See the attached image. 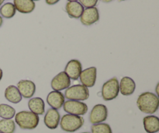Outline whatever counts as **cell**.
I'll return each instance as SVG.
<instances>
[{
  "label": "cell",
  "instance_id": "obj_23",
  "mask_svg": "<svg viewBox=\"0 0 159 133\" xmlns=\"http://www.w3.org/2000/svg\"><path fill=\"white\" fill-rule=\"evenodd\" d=\"M15 130L16 125L12 119L0 120V132L13 133Z\"/></svg>",
  "mask_w": 159,
  "mask_h": 133
},
{
  "label": "cell",
  "instance_id": "obj_24",
  "mask_svg": "<svg viewBox=\"0 0 159 133\" xmlns=\"http://www.w3.org/2000/svg\"><path fill=\"white\" fill-rule=\"evenodd\" d=\"M92 133H113L110 125L107 123L95 124L91 128Z\"/></svg>",
  "mask_w": 159,
  "mask_h": 133
},
{
  "label": "cell",
  "instance_id": "obj_15",
  "mask_svg": "<svg viewBox=\"0 0 159 133\" xmlns=\"http://www.w3.org/2000/svg\"><path fill=\"white\" fill-rule=\"evenodd\" d=\"M120 92L124 96H130L134 93L136 90V83L133 79L128 76H125L121 79L119 83Z\"/></svg>",
  "mask_w": 159,
  "mask_h": 133
},
{
  "label": "cell",
  "instance_id": "obj_7",
  "mask_svg": "<svg viewBox=\"0 0 159 133\" xmlns=\"http://www.w3.org/2000/svg\"><path fill=\"white\" fill-rule=\"evenodd\" d=\"M108 110L104 104H96L92 109L89 115V121L92 124H99L107 120Z\"/></svg>",
  "mask_w": 159,
  "mask_h": 133
},
{
  "label": "cell",
  "instance_id": "obj_27",
  "mask_svg": "<svg viewBox=\"0 0 159 133\" xmlns=\"http://www.w3.org/2000/svg\"><path fill=\"white\" fill-rule=\"evenodd\" d=\"M2 76H3V72L2 70L0 69V81H1L2 79Z\"/></svg>",
  "mask_w": 159,
  "mask_h": 133
},
{
  "label": "cell",
  "instance_id": "obj_4",
  "mask_svg": "<svg viewBox=\"0 0 159 133\" xmlns=\"http://www.w3.org/2000/svg\"><path fill=\"white\" fill-rule=\"evenodd\" d=\"M65 97L70 101H85L89 97V90L82 84L73 85L66 89Z\"/></svg>",
  "mask_w": 159,
  "mask_h": 133
},
{
  "label": "cell",
  "instance_id": "obj_13",
  "mask_svg": "<svg viewBox=\"0 0 159 133\" xmlns=\"http://www.w3.org/2000/svg\"><path fill=\"white\" fill-rule=\"evenodd\" d=\"M65 101V95L61 91L53 90V91L50 92L47 97L48 104H49V106H51V108L55 109V110L60 109L63 106Z\"/></svg>",
  "mask_w": 159,
  "mask_h": 133
},
{
  "label": "cell",
  "instance_id": "obj_26",
  "mask_svg": "<svg viewBox=\"0 0 159 133\" xmlns=\"http://www.w3.org/2000/svg\"><path fill=\"white\" fill-rule=\"evenodd\" d=\"M59 1H60V0H45L47 4L50 5V6H52V5L56 4V3L58 2Z\"/></svg>",
  "mask_w": 159,
  "mask_h": 133
},
{
  "label": "cell",
  "instance_id": "obj_2",
  "mask_svg": "<svg viewBox=\"0 0 159 133\" xmlns=\"http://www.w3.org/2000/svg\"><path fill=\"white\" fill-rule=\"evenodd\" d=\"M15 121L22 129H34L39 124V116L31 112H18L15 115Z\"/></svg>",
  "mask_w": 159,
  "mask_h": 133
},
{
  "label": "cell",
  "instance_id": "obj_29",
  "mask_svg": "<svg viewBox=\"0 0 159 133\" xmlns=\"http://www.w3.org/2000/svg\"><path fill=\"white\" fill-rule=\"evenodd\" d=\"M101 1L103 2L108 3V2H111L113 1V0H101Z\"/></svg>",
  "mask_w": 159,
  "mask_h": 133
},
{
  "label": "cell",
  "instance_id": "obj_34",
  "mask_svg": "<svg viewBox=\"0 0 159 133\" xmlns=\"http://www.w3.org/2000/svg\"><path fill=\"white\" fill-rule=\"evenodd\" d=\"M33 1H34H34H40V0H33Z\"/></svg>",
  "mask_w": 159,
  "mask_h": 133
},
{
  "label": "cell",
  "instance_id": "obj_11",
  "mask_svg": "<svg viewBox=\"0 0 159 133\" xmlns=\"http://www.w3.org/2000/svg\"><path fill=\"white\" fill-rule=\"evenodd\" d=\"M82 71L81 62L77 59H71L67 63L65 69V73L72 80H77Z\"/></svg>",
  "mask_w": 159,
  "mask_h": 133
},
{
  "label": "cell",
  "instance_id": "obj_1",
  "mask_svg": "<svg viewBox=\"0 0 159 133\" xmlns=\"http://www.w3.org/2000/svg\"><path fill=\"white\" fill-rule=\"evenodd\" d=\"M137 105L143 113L154 114L158 111L159 107L158 97L151 92H144L138 97Z\"/></svg>",
  "mask_w": 159,
  "mask_h": 133
},
{
  "label": "cell",
  "instance_id": "obj_22",
  "mask_svg": "<svg viewBox=\"0 0 159 133\" xmlns=\"http://www.w3.org/2000/svg\"><path fill=\"white\" fill-rule=\"evenodd\" d=\"M16 115V111L11 106L6 104H0V118L2 119H12Z\"/></svg>",
  "mask_w": 159,
  "mask_h": 133
},
{
  "label": "cell",
  "instance_id": "obj_8",
  "mask_svg": "<svg viewBox=\"0 0 159 133\" xmlns=\"http://www.w3.org/2000/svg\"><path fill=\"white\" fill-rule=\"evenodd\" d=\"M79 79L82 83V85L85 86L87 88L93 87L97 79V69L93 66L82 70Z\"/></svg>",
  "mask_w": 159,
  "mask_h": 133
},
{
  "label": "cell",
  "instance_id": "obj_14",
  "mask_svg": "<svg viewBox=\"0 0 159 133\" xmlns=\"http://www.w3.org/2000/svg\"><path fill=\"white\" fill-rule=\"evenodd\" d=\"M60 114L57 112V110L51 108L48 110L47 113L45 114L44 116V124L48 129H57V126L60 123Z\"/></svg>",
  "mask_w": 159,
  "mask_h": 133
},
{
  "label": "cell",
  "instance_id": "obj_30",
  "mask_svg": "<svg viewBox=\"0 0 159 133\" xmlns=\"http://www.w3.org/2000/svg\"><path fill=\"white\" fill-rule=\"evenodd\" d=\"M158 87H159V83L157 84V86H156V94H157V96H158V95H159V93H158Z\"/></svg>",
  "mask_w": 159,
  "mask_h": 133
},
{
  "label": "cell",
  "instance_id": "obj_17",
  "mask_svg": "<svg viewBox=\"0 0 159 133\" xmlns=\"http://www.w3.org/2000/svg\"><path fill=\"white\" fill-rule=\"evenodd\" d=\"M65 10L71 18L79 19L84 11V7L78 1L68 2L65 6Z\"/></svg>",
  "mask_w": 159,
  "mask_h": 133
},
{
  "label": "cell",
  "instance_id": "obj_18",
  "mask_svg": "<svg viewBox=\"0 0 159 133\" xmlns=\"http://www.w3.org/2000/svg\"><path fill=\"white\" fill-rule=\"evenodd\" d=\"M144 130L148 133H156L159 131V119L158 117L149 115L143 120Z\"/></svg>",
  "mask_w": 159,
  "mask_h": 133
},
{
  "label": "cell",
  "instance_id": "obj_19",
  "mask_svg": "<svg viewBox=\"0 0 159 133\" xmlns=\"http://www.w3.org/2000/svg\"><path fill=\"white\" fill-rule=\"evenodd\" d=\"M28 107L31 112L37 115H42L45 112V104L40 97L31 98L28 102Z\"/></svg>",
  "mask_w": 159,
  "mask_h": 133
},
{
  "label": "cell",
  "instance_id": "obj_21",
  "mask_svg": "<svg viewBox=\"0 0 159 133\" xmlns=\"http://www.w3.org/2000/svg\"><path fill=\"white\" fill-rule=\"evenodd\" d=\"M16 8L13 3L6 2L0 7V15L2 17L6 19H11L15 16Z\"/></svg>",
  "mask_w": 159,
  "mask_h": 133
},
{
  "label": "cell",
  "instance_id": "obj_33",
  "mask_svg": "<svg viewBox=\"0 0 159 133\" xmlns=\"http://www.w3.org/2000/svg\"><path fill=\"white\" fill-rule=\"evenodd\" d=\"M118 1H120V2H122V1H126V0H118Z\"/></svg>",
  "mask_w": 159,
  "mask_h": 133
},
{
  "label": "cell",
  "instance_id": "obj_9",
  "mask_svg": "<svg viewBox=\"0 0 159 133\" xmlns=\"http://www.w3.org/2000/svg\"><path fill=\"white\" fill-rule=\"evenodd\" d=\"M51 86L53 90H56V91L66 90L71 86V79L68 77V75L65 72H61L53 78Z\"/></svg>",
  "mask_w": 159,
  "mask_h": 133
},
{
  "label": "cell",
  "instance_id": "obj_36",
  "mask_svg": "<svg viewBox=\"0 0 159 133\" xmlns=\"http://www.w3.org/2000/svg\"><path fill=\"white\" fill-rule=\"evenodd\" d=\"M0 133H2V132H0Z\"/></svg>",
  "mask_w": 159,
  "mask_h": 133
},
{
  "label": "cell",
  "instance_id": "obj_32",
  "mask_svg": "<svg viewBox=\"0 0 159 133\" xmlns=\"http://www.w3.org/2000/svg\"><path fill=\"white\" fill-rule=\"evenodd\" d=\"M68 2H75V1H77V0H68Z\"/></svg>",
  "mask_w": 159,
  "mask_h": 133
},
{
  "label": "cell",
  "instance_id": "obj_20",
  "mask_svg": "<svg viewBox=\"0 0 159 133\" xmlns=\"http://www.w3.org/2000/svg\"><path fill=\"white\" fill-rule=\"evenodd\" d=\"M5 97L12 104H18L22 101V96L16 86L10 85L5 90Z\"/></svg>",
  "mask_w": 159,
  "mask_h": 133
},
{
  "label": "cell",
  "instance_id": "obj_31",
  "mask_svg": "<svg viewBox=\"0 0 159 133\" xmlns=\"http://www.w3.org/2000/svg\"><path fill=\"white\" fill-rule=\"evenodd\" d=\"M3 2H4V0H0V7H1V6L2 5Z\"/></svg>",
  "mask_w": 159,
  "mask_h": 133
},
{
  "label": "cell",
  "instance_id": "obj_16",
  "mask_svg": "<svg viewBox=\"0 0 159 133\" xmlns=\"http://www.w3.org/2000/svg\"><path fill=\"white\" fill-rule=\"evenodd\" d=\"M13 5L16 10L20 13H30L35 9L36 5L33 0H14Z\"/></svg>",
  "mask_w": 159,
  "mask_h": 133
},
{
  "label": "cell",
  "instance_id": "obj_3",
  "mask_svg": "<svg viewBox=\"0 0 159 133\" xmlns=\"http://www.w3.org/2000/svg\"><path fill=\"white\" fill-rule=\"evenodd\" d=\"M84 125L82 117L73 115H65L61 119L60 126L63 131L67 132H74L79 130Z\"/></svg>",
  "mask_w": 159,
  "mask_h": 133
},
{
  "label": "cell",
  "instance_id": "obj_12",
  "mask_svg": "<svg viewBox=\"0 0 159 133\" xmlns=\"http://www.w3.org/2000/svg\"><path fill=\"white\" fill-rule=\"evenodd\" d=\"M16 87L22 97L24 98H31L36 92L35 83L28 79L19 81Z\"/></svg>",
  "mask_w": 159,
  "mask_h": 133
},
{
  "label": "cell",
  "instance_id": "obj_25",
  "mask_svg": "<svg viewBox=\"0 0 159 133\" xmlns=\"http://www.w3.org/2000/svg\"><path fill=\"white\" fill-rule=\"evenodd\" d=\"M99 0H79V2L81 3L83 7L91 8L96 7Z\"/></svg>",
  "mask_w": 159,
  "mask_h": 133
},
{
  "label": "cell",
  "instance_id": "obj_35",
  "mask_svg": "<svg viewBox=\"0 0 159 133\" xmlns=\"http://www.w3.org/2000/svg\"><path fill=\"white\" fill-rule=\"evenodd\" d=\"M82 133H89V132H82Z\"/></svg>",
  "mask_w": 159,
  "mask_h": 133
},
{
  "label": "cell",
  "instance_id": "obj_10",
  "mask_svg": "<svg viewBox=\"0 0 159 133\" xmlns=\"http://www.w3.org/2000/svg\"><path fill=\"white\" fill-rule=\"evenodd\" d=\"M99 20V12L96 7L84 9L83 12L80 17L81 23L85 26H91Z\"/></svg>",
  "mask_w": 159,
  "mask_h": 133
},
{
  "label": "cell",
  "instance_id": "obj_6",
  "mask_svg": "<svg viewBox=\"0 0 159 133\" xmlns=\"http://www.w3.org/2000/svg\"><path fill=\"white\" fill-rule=\"evenodd\" d=\"M64 111L69 115L82 116L85 115L88 112V106L86 104L78 101H65L63 104Z\"/></svg>",
  "mask_w": 159,
  "mask_h": 133
},
{
  "label": "cell",
  "instance_id": "obj_5",
  "mask_svg": "<svg viewBox=\"0 0 159 133\" xmlns=\"http://www.w3.org/2000/svg\"><path fill=\"white\" fill-rule=\"evenodd\" d=\"M120 93L119 81L117 78L113 77L104 83L102 87V97L104 101H109L117 97Z\"/></svg>",
  "mask_w": 159,
  "mask_h": 133
},
{
  "label": "cell",
  "instance_id": "obj_28",
  "mask_svg": "<svg viewBox=\"0 0 159 133\" xmlns=\"http://www.w3.org/2000/svg\"><path fill=\"white\" fill-rule=\"evenodd\" d=\"M2 23H3V19H2V17L0 16V27H1L2 25Z\"/></svg>",
  "mask_w": 159,
  "mask_h": 133
}]
</instances>
